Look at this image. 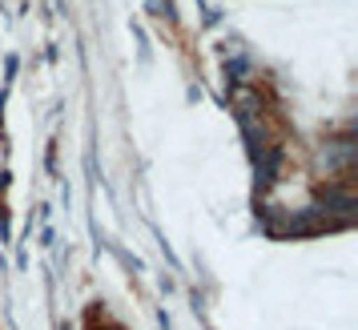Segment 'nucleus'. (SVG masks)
<instances>
[{
	"mask_svg": "<svg viewBox=\"0 0 358 330\" xmlns=\"http://www.w3.org/2000/svg\"><path fill=\"white\" fill-rule=\"evenodd\" d=\"M245 69H250V61H245V57H238V61H234V65H226V77H229V81H234V85H242Z\"/></svg>",
	"mask_w": 358,
	"mask_h": 330,
	"instance_id": "3",
	"label": "nucleus"
},
{
	"mask_svg": "<svg viewBox=\"0 0 358 330\" xmlns=\"http://www.w3.org/2000/svg\"><path fill=\"white\" fill-rule=\"evenodd\" d=\"M149 8H153V13H162V20H173V4H169V0H153V4H149Z\"/></svg>",
	"mask_w": 358,
	"mask_h": 330,
	"instance_id": "4",
	"label": "nucleus"
},
{
	"mask_svg": "<svg viewBox=\"0 0 358 330\" xmlns=\"http://www.w3.org/2000/svg\"><path fill=\"white\" fill-rule=\"evenodd\" d=\"M0 238L8 242V214H0Z\"/></svg>",
	"mask_w": 358,
	"mask_h": 330,
	"instance_id": "5",
	"label": "nucleus"
},
{
	"mask_svg": "<svg viewBox=\"0 0 358 330\" xmlns=\"http://www.w3.org/2000/svg\"><path fill=\"white\" fill-rule=\"evenodd\" d=\"M0 189H8V173H0Z\"/></svg>",
	"mask_w": 358,
	"mask_h": 330,
	"instance_id": "6",
	"label": "nucleus"
},
{
	"mask_svg": "<svg viewBox=\"0 0 358 330\" xmlns=\"http://www.w3.org/2000/svg\"><path fill=\"white\" fill-rule=\"evenodd\" d=\"M278 162H282L278 149H266V153L258 157V189H266V185L278 182Z\"/></svg>",
	"mask_w": 358,
	"mask_h": 330,
	"instance_id": "2",
	"label": "nucleus"
},
{
	"mask_svg": "<svg viewBox=\"0 0 358 330\" xmlns=\"http://www.w3.org/2000/svg\"><path fill=\"white\" fill-rule=\"evenodd\" d=\"M318 162H322L326 169H350V165H355V141H350V137L326 141V145L318 149Z\"/></svg>",
	"mask_w": 358,
	"mask_h": 330,
	"instance_id": "1",
	"label": "nucleus"
}]
</instances>
